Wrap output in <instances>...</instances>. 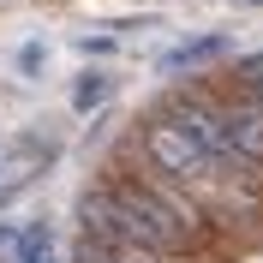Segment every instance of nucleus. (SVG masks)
Segmentation results:
<instances>
[{
  "mask_svg": "<svg viewBox=\"0 0 263 263\" xmlns=\"http://www.w3.org/2000/svg\"><path fill=\"white\" fill-rule=\"evenodd\" d=\"M18 233H24V228H12V221H0V263H12V251H18Z\"/></svg>",
  "mask_w": 263,
  "mask_h": 263,
  "instance_id": "obj_5",
  "label": "nucleus"
},
{
  "mask_svg": "<svg viewBox=\"0 0 263 263\" xmlns=\"http://www.w3.org/2000/svg\"><path fill=\"white\" fill-rule=\"evenodd\" d=\"M12 263H54V228H48V221H24Z\"/></svg>",
  "mask_w": 263,
  "mask_h": 263,
  "instance_id": "obj_2",
  "label": "nucleus"
},
{
  "mask_svg": "<svg viewBox=\"0 0 263 263\" xmlns=\"http://www.w3.org/2000/svg\"><path fill=\"white\" fill-rule=\"evenodd\" d=\"M84 54H114V36H78Z\"/></svg>",
  "mask_w": 263,
  "mask_h": 263,
  "instance_id": "obj_6",
  "label": "nucleus"
},
{
  "mask_svg": "<svg viewBox=\"0 0 263 263\" xmlns=\"http://www.w3.org/2000/svg\"><path fill=\"white\" fill-rule=\"evenodd\" d=\"M215 54H233L228 36H192V42H180V48L162 54V72H185V66H203V60H215Z\"/></svg>",
  "mask_w": 263,
  "mask_h": 263,
  "instance_id": "obj_1",
  "label": "nucleus"
},
{
  "mask_svg": "<svg viewBox=\"0 0 263 263\" xmlns=\"http://www.w3.org/2000/svg\"><path fill=\"white\" fill-rule=\"evenodd\" d=\"M42 66H48V54H42V42H24V48H18V72H24V78H36Z\"/></svg>",
  "mask_w": 263,
  "mask_h": 263,
  "instance_id": "obj_4",
  "label": "nucleus"
},
{
  "mask_svg": "<svg viewBox=\"0 0 263 263\" xmlns=\"http://www.w3.org/2000/svg\"><path fill=\"white\" fill-rule=\"evenodd\" d=\"M108 90H114L108 72H78V84H72V108H78V114H96L102 102H108Z\"/></svg>",
  "mask_w": 263,
  "mask_h": 263,
  "instance_id": "obj_3",
  "label": "nucleus"
}]
</instances>
